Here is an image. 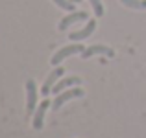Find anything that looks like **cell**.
Masks as SVG:
<instances>
[{
  "mask_svg": "<svg viewBox=\"0 0 146 138\" xmlns=\"http://www.w3.org/2000/svg\"><path fill=\"white\" fill-rule=\"evenodd\" d=\"M57 7H61L63 11H74V2L72 0H54Z\"/></svg>",
  "mask_w": 146,
  "mask_h": 138,
  "instance_id": "8fae6325",
  "label": "cell"
},
{
  "mask_svg": "<svg viewBox=\"0 0 146 138\" xmlns=\"http://www.w3.org/2000/svg\"><path fill=\"white\" fill-rule=\"evenodd\" d=\"M82 96H83V89H80V87H76V89H67V90L59 92V94L56 96V99L52 101V109L59 110L61 105H65L67 101H70V99H74V98H82Z\"/></svg>",
  "mask_w": 146,
  "mask_h": 138,
  "instance_id": "7a4b0ae2",
  "label": "cell"
},
{
  "mask_svg": "<svg viewBox=\"0 0 146 138\" xmlns=\"http://www.w3.org/2000/svg\"><path fill=\"white\" fill-rule=\"evenodd\" d=\"M65 74V68L63 66H56L52 72L46 76V79H44V83H43V89H41V94L44 96V98H48V94L52 92L54 89V85H56L57 81L61 79V76Z\"/></svg>",
  "mask_w": 146,
  "mask_h": 138,
  "instance_id": "3957f363",
  "label": "cell"
},
{
  "mask_svg": "<svg viewBox=\"0 0 146 138\" xmlns=\"http://www.w3.org/2000/svg\"><path fill=\"white\" fill-rule=\"evenodd\" d=\"M87 11H70V15H67L65 18H61V22H59V26L57 28L63 32V30H67L68 26H72V24H76V22H80V20H87Z\"/></svg>",
  "mask_w": 146,
  "mask_h": 138,
  "instance_id": "52a82bcc",
  "label": "cell"
},
{
  "mask_svg": "<svg viewBox=\"0 0 146 138\" xmlns=\"http://www.w3.org/2000/svg\"><path fill=\"white\" fill-rule=\"evenodd\" d=\"M72 2H74V4H78V2H82V0H72Z\"/></svg>",
  "mask_w": 146,
  "mask_h": 138,
  "instance_id": "4fadbf2b",
  "label": "cell"
},
{
  "mask_svg": "<svg viewBox=\"0 0 146 138\" xmlns=\"http://www.w3.org/2000/svg\"><path fill=\"white\" fill-rule=\"evenodd\" d=\"M120 2L131 9H146V0H120Z\"/></svg>",
  "mask_w": 146,
  "mask_h": 138,
  "instance_id": "30bf717a",
  "label": "cell"
},
{
  "mask_svg": "<svg viewBox=\"0 0 146 138\" xmlns=\"http://www.w3.org/2000/svg\"><path fill=\"white\" fill-rule=\"evenodd\" d=\"M83 50H85V48H83V44H68V46H63L61 50H57V52L52 55L50 63H52L54 66H59L63 59H67V57H70V55H76V53H82Z\"/></svg>",
  "mask_w": 146,
  "mask_h": 138,
  "instance_id": "6da1fadb",
  "label": "cell"
},
{
  "mask_svg": "<svg viewBox=\"0 0 146 138\" xmlns=\"http://www.w3.org/2000/svg\"><path fill=\"white\" fill-rule=\"evenodd\" d=\"M80 83H82V79L78 78V76H68V78H63V79H59V81L54 85V89H52V92L54 94H59V92H63V90H67V89H70V87H78Z\"/></svg>",
  "mask_w": 146,
  "mask_h": 138,
  "instance_id": "9c48e42d",
  "label": "cell"
},
{
  "mask_svg": "<svg viewBox=\"0 0 146 138\" xmlns=\"http://www.w3.org/2000/svg\"><path fill=\"white\" fill-rule=\"evenodd\" d=\"M93 55H107V57H113L115 55V50L109 48V46H106V44H93V46H89V48H85L82 52V57H83V59H89V57H93Z\"/></svg>",
  "mask_w": 146,
  "mask_h": 138,
  "instance_id": "8992f818",
  "label": "cell"
},
{
  "mask_svg": "<svg viewBox=\"0 0 146 138\" xmlns=\"http://www.w3.org/2000/svg\"><path fill=\"white\" fill-rule=\"evenodd\" d=\"M37 109V85L33 79L26 81V110L28 114H33Z\"/></svg>",
  "mask_w": 146,
  "mask_h": 138,
  "instance_id": "277c9868",
  "label": "cell"
},
{
  "mask_svg": "<svg viewBox=\"0 0 146 138\" xmlns=\"http://www.w3.org/2000/svg\"><path fill=\"white\" fill-rule=\"evenodd\" d=\"M89 2H91V7H93L94 15H96V17H102V15H104V6H102V2H100V0H89Z\"/></svg>",
  "mask_w": 146,
  "mask_h": 138,
  "instance_id": "7c38bea8",
  "label": "cell"
},
{
  "mask_svg": "<svg viewBox=\"0 0 146 138\" xmlns=\"http://www.w3.org/2000/svg\"><path fill=\"white\" fill-rule=\"evenodd\" d=\"M94 30H96V20H94V18H91V20L87 22V24L83 26L82 30H78V32H72L70 35H68V39H70V41H83V39H87V37L93 35Z\"/></svg>",
  "mask_w": 146,
  "mask_h": 138,
  "instance_id": "ba28073f",
  "label": "cell"
},
{
  "mask_svg": "<svg viewBox=\"0 0 146 138\" xmlns=\"http://www.w3.org/2000/svg\"><path fill=\"white\" fill-rule=\"evenodd\" d=\"M48 107H52V101L46 98L44 101H41L39 105H37L35 112H33V120H32V125L33 129H43V124H44V114H46Z\"/></svg>",
  "mask_w": 146,
  "mask_h": 138,
  "instance_id": "5b68a950",
  "label": "cell"
}]
</instances>
